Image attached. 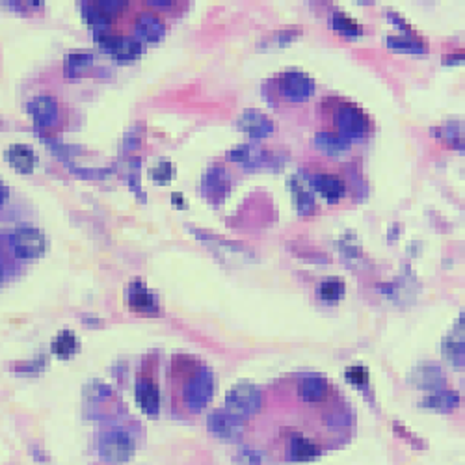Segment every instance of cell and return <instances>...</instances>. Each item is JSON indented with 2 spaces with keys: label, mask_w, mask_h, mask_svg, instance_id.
Instances as JSON below:
<instances>
[{
  "label": "cell",
  "mask_w": 465,
  "mask_h": 465,
  "mask_svg": "<svg viewBox=\"0 0 465 465\" xmlns=\"http://www.w3.org/2000/svg\"><path fill=\"white\" fill-rule=\"evenodd\" d=\"M136 443L125 430H110L99 439V454L110 464H125L135 456Z\"/></svg>",
  "instance_id": "cell-1"
},
{
  "label": "cell",
  "mask_w": 465,
  "mask_h": 465,
  "mask_svg": "<svg viewBox=\"0 0 465 465\" xmlns=\"http://www.w3.org/2000/svg\"><path fill=\"white\" fill-rule=\"evenodd\" d=\"M261 408V393L251 384H237L226 395V411L237 419H246L253 415Z\"/></svg>",
  "instance_id": "cell-2"
},
{
  "label": "cell",
  "mask_w": 465,
  "mask_h": 465,
  "mask_svg": "<svg viewBox=\"0 0 465 465\" xmlns=\"http://www.w3.org/2000/svg\"><path fill=\"white\" fill-rule=\"evenodd\" d=\"M8 244L19 259L41 257L47 251V239L36 227H19L10 232Z\"/></svg>",
  "instance_id": "cell-3"
},
{
  "label": "cell",
  "mask_w": 465,
  "mask_h": 465,
  "mask_svg": "<svg viewBox=\"0 0 465 465\" xmlns=\"http://www.w3.org/2000/svg\"><path fill=\"white\" fill-rule=\"evenodd\" d=\"M337 127L341 130V135L346 138V140H352V138H362L373 127V121L368 119V116L365 112L357 106V104L344 103L337 108L335 114Z\"/></svg>",
  "instance_id": "cell-4"
},
{
  "label": "cell",
  "mask_w": 465,
  "mask_h": 465,
  "mask_svg": "<svg viewBox=\"0 0 465 465\" xmlns=\"http://www.w3.org/2000/svg\"><path fill=\"white\" fill-rule=\"evenodd\" d=\"M212 387H215V384H212L210 370L205 367L199 368L196 374H192V379L184 387V404L194 411L203 410L212 397Z\"/></svg>",
  "instance_id": "cell-5"
},
{
  "label": "cell",
  "mask_w": 465,
  "mask_h": 465,
  "mask_svg": "<svg viewBox=\"0 0 465 465\" xmlns=\"http://www.w3.org/2000/svg\"><path fill=\"white\" fill-rule=\"evenodd\" d=\"M279 88H281V93L288 101L298 103V101H306L311 95L315 84H313V79L309 75L301 73V71H287V73L281 75Z\"/></svg>",
  "instance_id": "cell-6"
},
{
  "label": "cell",
  "mask_w": 465,
  "mask_h": 465,
  "mask_svg": "<svg viewBox=\"0 0 465 465\" xmlns=\"http://www.w3.org/2000/svg\"><path fill=\"white\" fill-rule=\"evenodd\" d=\"M127 304L132 311L144 313V315H155L159 311V301L155 298V294L149 290L146 283L132 281L129 290H127Z\"/></svg>",
  "instance_id": "cell-7"
},
{
  "label": "cell",
  "mask_w": 465,
  "mask_h": 465,
  "mask_svg": "<svg viewBox=\"0 0 465 465\" xmlns=\"http://www.w3.org/2000/svg\"><path fill=\"white\" fill-rule=\"evenodd\" d=\"M207 426L210 430V434H215L216 437L226 441H235L242 434L240 419L229 415L227 411H215V413H210Z\"/></svg>",
  "instance_id": "cell-8"
},
{
  "label": "cell",
  "mask_w": 465,
  "mask_h": 465,
  "mask_svg": "<svg viewBox=\"0 0 465 465\" xmlns=\"http://www.w3.org/2000/svg\"><path fill=\"white\" fill-rule=\"evenodd\" d=\"M135 397L136 402H138V406H140L146 415H157L160 411L159 386L151 378L140 376V378L136 379Z\"/></svg>",
  "instance_id": "cell-9"
},
{
  "label": "cell",
  "mask_w": 465,
  "mask_h": 465,
  "mask_svg": "<svg viewBox=\"0 0 465 465\" xmlns=\"http://www.w3.org/2000/svg\"><path fill=\"white\" fill-rule=\"evenodd\" d=\"M32 119L36 127H52L58 121V103L50 95H39L28 104Z\"/></svg>",
  "instance_id": "cell-10"
},
{
  "label": "cell",
  "mask_w": 465,
  "mask_h": 465,
  "mask_svg": "<svg viewBox=\"0 0 465 465\" xmlns=\"http://www.w3.org/2000/svg\"><path fill=\"white\" fill-rule=\"evenodd\" d=\"M4 159L19 173H32L36 166V153L30 146H25V144H13L8 147Z\"/></svg>",
  "instance_id": "cell-11"
},
{
  "label": "cell",
  "mask_w": 465,
  "mask_h": 465,
  "mask_svg": "<svg viewBox=\"0 0 465 465\" xmlns=\"http://www.w3.org/2000/svg\"><path fill=\"white\" fill-rule=\"evenodd\" d=\"M136 34L149 43H157L166 34L164 23L153 13H140L136 21Z\"/></svg>",
  "instance_id": "cell-12"
},
{
  "label": "cell",
  "mask_w": 465,
  "mask_h": 465,
  "mask_svg": "<svg viewBox=\"0 0 465 465\" xmlns=\"http://www.w3.org/2000/svg\"><path fill=\"white\" fill-rule=\"evenodd\" d=\"M313 186L317 188L320 196L324 197L326 201L337 203L344 196V183L335 175H328V173H319L313 179Z\"/></svg>",
  "instance_id": "cell-13"
},
{
  "label": "cell",
  "mask_w": 465,
  "mask_h": 465,
  "mask_svg": "<svg viewBox=\"0 0 465 465\" xmlns=\"http://www.w3.org/2000/svg\"><path fill=\"white\" fill-rule=\"evenodd\" d=\"M50 350L56 357L60 359H69L71 355H75L80 350L79 337L75 335L73 331L63 330L55 337V341L50 344Z\"/></svg>",
  "instance_id": "cell-14"
},
{
  "label": "cell",
  "mask_w": 465,
  "mask_h": 465,
  "mask_svg": "<svg viewBox=\"0 0 465 465\" xmlns=\"http://www.w3.org/2000/svg\"><path fill=\"white\" fill-rule=\"evenodd\" d=\"M328 382L320 376H307L304 382H301L300 395L301 398L309 402V404H317V402H322L326 397H328Z\"/></svg>",
  "instance_id": "cell-15"
},
{
  "label": "cell",
  "mask_w": 465,
  "mask_h": 465,
  "mask_svg": "<svg viewBox=\"0 0 465 465\" xmlns=\"http://www.w3.org/2000/svg\"><path fill=\"white\" fill-rule=\"evenodd\" d=\"M240 129L248 132L251 138H263L272 130V121L259 112H246L240 119Z\"/></svg>",
  "instance_id": "cell-16"
},
{
  "label": "cell",
  "mask_w": 465,
  "mask_h": 465,
  "mask_svg": "<svg viewBox=\"0 0 465 465\" xmlns=\"http://www.w3.org/2000/svg\"><path fill=\"white\" fill-rule=\"evenodd\" d=\"M315 146L326 155H339L348 151L350 140H346L343 135H335V132H319L315 136Z\"/></svg>",
  "instance_id": "cell-17"
},
{
  "label": "cell",
  "mask_w": 465,
  "mask_h": 465,
  "mask_svg": "<svg viewBox=\"0 0 465 465\" xmlns=\"http://www.w3.org/2000/svg\"><path fill=\"white\" fill-rule=\"evenodd\" d=\"M288 453H290V459L294 462H309L319 456V447L304 435H293Z\"/></svg>",
  "instance_id": "cell-18"
},
{
  "label": "cell",
  "mask_w": 465,
  "mask_h": 465,
  "mask_svg": "<svg viewBox=\"0 0 465 465\" xmlns=\"http://www.w3.org/2000/svg\"><path fill=\"white\" fill-rule=\"evenodd\" d=\"M82 15L86 19L88 25H92L93 28H95V34H97V32H106V28H108L112 23V19L108 17L95 2H84V6H82Z\"/></svg>",
  "instance_id": "cell-19"
},
{
  "label": "cell",
  "mask_w": 465,
  "mask_h": 465,
  "mask_svg": "<svg viewBox=\"0 0 465 465\" xmlns=\"http://www.w3.org/2000/svg\"><path fill=\"white\" fill-rule=\"evenodd\" d=\"M141 50L144 49H141V43L138 39L129 36H121V41H119L116 52L112 56H114L117 61L125 63V61H135L136 58H140Z\"/></svg>",
  "instance_id": "cell-20"
},
{
  "label": "cell",
  "mask_w": 465,
  "mask_h": 465,
  "mask_svg": "<svg viewBox=\"0 0 465 465\" xmlns=\"http://www.w3.org/2000/svg\"><path fill=\"white\" fill-rule=\"evenodd\" d=\"M227 175L221 170L215 168L207 173V179H205V190H207V196L210 197H221L226 196L227 192Z\"/></svg>",
  "instance_id": "cell-21"
},
{
  "label": "cell",
  "mask_w": 465,
  "mask_h": 465,
  "mask_svg": "<svg viewBox=\"0 0 465 465\" xmlns=\"http://www.w3.org/2000/svg\"><path fill=\"white\" fill-rule=\"evenodd\" d=\"M290 190H293V196L294 201H296V207L300 210L301 215H309L311 212V208L315 207V197L309 190L304 186V184L298 181H290Z\"/></svg>",
  "instance_id": "cell-22"
},
{
  "label": "cell",
  "mask_w": 465,
  "mask_h": 465,
  "mask_svg": "<svg viewBox=\"0 0 465 465\" xmlns=\"http://www.w3.org/2000/svg\"><path fill=\"white\" fill-rule=\"evenodd\" d=\"M93 61V56L90 52H73L66 58V75L68 77H77L80 71L90 68Z\"/></svg>",
  "instance_id": "cell-23"
},
{
  "label": "cell",
  "mask_w": 465,
  "mask_h": 465,
  "mask_svg": "<svg viewBox=\"0 0 465 465\" xmlns=\"http://www.w3.org/2000/svg\"><path fill=\"white\" fill-rule=\"evenodd\" d=\"M344 294V283L337 277H330L326 281L320 283L319 296L324 301H337L341 300V296Z\"/></svg>",
  "instance_id": "cell-24"
},
{
  "label": "cell",
  "mask_w": 465,
  "mask_h": 465,
  "mask_svg": "<svg viewBox=\"0 0 465 465\" xmlns=\"http://www.w3.org/2000/svg\"><path fill=\"white\" fill-rule=\"evenodd\" d=\"M387 43L391 45L395 50H402V52H424V50H426L424 43H421V41L413 36L389 37Z\"/></svg>",
  "instance_id": "cell-25"
},
{
  "label": "cell",
  "mask_w": 465,
  "mask_h": 465,
  "mask_svg": "<svg viewBox=\"0 0 465 465\" xmlns=\"http://www.w3.org/2000/svg\"><path fill=\"white\" fill-rule=\"evenodd\" d=\"M333 28L341 34H346V36H359L363 32L362 26L357 25L355 21H352L346 13L341 12H337L333 15Z\"/></svg>",
  "instance_id": "cell-26"
},
{
  "label": "cell",
  "mask_w": 465,
  "mask_h": 465,
  "mask_svg": "<svg viewBox=\"0 0 465 465\" xmlns=\"http://www.w3.org/2000/svg\"><path fill=\"white\" fill-rule=\"evenodd\" d=\"M149 177L153 179V183L157 184H168L173 177H175V168H173L172 162L162 160V162H159L155 168H151Z\"/></svg>",
  "instance_id": "cell-27"
},
{
  "label": "cell",
  "mask_w": 465,
  "mask_h": 465,
  "mask_svg": "<svg viewBox=\"0 0 465 465\" xmlns=\"http://www.w3.org/2000/svg\"><path fill=\"white\" fill-rule=\"evenodd\" d=\"M424 404H428V408H439V410H447V408H454L458 404V397L453 393H435L432 397L424 400Z\"/></svg>",
  "instance_id": "cell-28"
},
{
  "label": "cell",
  "mask_w": 465,
  "mask_h": 465,
  "mask_svg": "<svg viewBox=\"0 0 465 465\" xmlns=\"http://www.w3.org/2000/svg\"><path fill=\"white\" fill-rule=\"evenodd\" d=\"M95 41H97L99 49L108 52V55H114L117 45L121 41V36L119 34H112V32H97L95 34Z\"/></svg>",
  "instance_id": "cell-29"
},
{
  "label": "cell",
  "mask_w": 465,
  "mask_h": 465,
  "mask_svg": "<svg viewBox=\"0 0 465 465\" xmlns=\"http://www.w3.org/2000/svg\"><path fill=\"white\" fill-rule=\"evenodd\" d=\"M344 376L354 386H365L368 382V370L365 367H362V365H352V367H348Z\"/></svg>",
  "instance_id": "cell-30"
},
{
  "label": "cell",
  "mask_w": 465,
  "mask_h": 465,
  "mask_svg": "<svg viewBox=\"0 0 465 465\" xmlns=\"http://www.w3.org/2000/svg\"><path fill=\"white\" fill-rule=\"evenodd\" d=\"M47 365V359H37V362H26L21 365H13V373H23V374H39Z\"/></svg>",
  "instance_id": "cell-31"
},
{
  "label": "cell",
  "mask_w": 465,
  "mask_h": 465,
  "mask_svg": "<svg viewBox=\"0 0 465 465\" xmlns=\"http://www.w3.org/2000/svg\"><path fill=\"white\" fill-rule=\"evenodd\" d=\"M101 10H103L108 17H114L117 12H121L125 2H119V0H101V2H95Z\"/></svg>",
  "instance_id": "cell-32"
},
{
  "label": "cell",
  "mask_w": 465,
  "mask_h": 465,
  "mask_svg": "<svg viewBox=\"0 0 465 465\" xmlns=\"http://www.w3.org/2000/svg\"><path fill=\"white\" fill-rule=\"evenodd\" d=\"M248 151H250V149H248L246 146H242V147H239V149H235V151H231V153L227 155V159L235 160V162H237V160H246L248 157H250V153H248Z\"/></svg>",
  "instance_id": "cell-33"
},
{
  "label": "cell",
  "mask_w": 465,
  "mask_h": 465,
  "mask_svg": "<svg viewBox=\"0 0 465 465\" xmlns=\"http://www.w3.org/2000/svg\"><path fill=\"white\" fill-rule=\"evenodd\" d=\"M8 197H10V190H8L6 184L0 181V208L6 205Z\"/></svg>",
  "instance_id": "cell-34"
},
{
  "label": "cell",
  "mask_w": 465,
  "mask_h": 465,
  "mask_svg": "<svg viewBox=\"0 0 465 465\" xmlns=\"http://www.w3.org/2000/svg\"><path fill=\"white\" fill-rule=\"evenodd\" d=\"M172 201H173V205H175V207H179V208L186 207V203H184V199H183V196H181V194H173Z\"/></svg>",
  "instance_id": "cell-35"
},
{
  "label": "cell",
  "mask_w": 465,
  "mask_h": 465,
  "mask_svg": "<svg viewBox=\"0 0 465 465\" xmlns=\"http://www.w3.org/2000/svg\"><path fill=\"white\" fill-rule=\"evenodd\" d=\"M147 4H151V6H160V8H168V6H172L173 2H157V0H151V2H147Z\"/></svg>",
  "instance_id": "cell-36"
},
{
  "label": "cell",
  "mask_w": 465,
  "mask_h": 465,
  "mask_svg": "<svg viewBox=\"0 0 465 465\" xmlns=\"http://www.w3.org/2000/svg\"><path fill=\"white\" fill-rule=\"evenodd\" d=\"M2 277H4V270H2V264H0V281H2Z\"/></svg>",
  "instance_id": "cell-37"
}]
</instances>
